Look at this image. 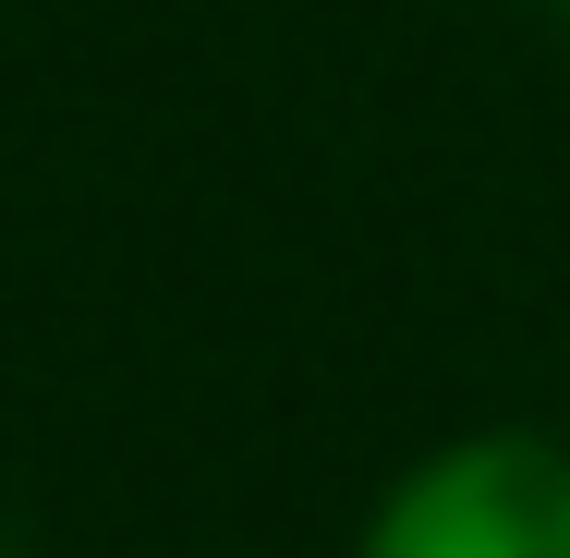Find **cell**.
Returning <instances> with one entry per match:
<instances>
[{
    "instance_id": "7a4b0ae2",
    "label": "cell",
    "mask_w": 570,
    "mask_h": 558,
    "mask_svg": "<svg viewBox=\"0 0 570 558\" xmlns=\"http://www.w3.org/2000/svg\"><path fill=\"white\" fill-rule=\"evenodd\" d=\"M0 558H24V547H12V522H0Z\"/></svg>"
},
{
    "instance_id": "6da1fadb",
    "label": "cell",
    "mask_w": 570,
    "mask_h": 558,
    "mask_svg": "<svg viewBox=\"0 0 570 558\" xmlns=\"http://www.w3.org/2000/svg\"><path fill=\"white\" fill-rule=\"evenodd\" d=\"M364 558H570V449L559 438H461L389 486Z\"/></svg>"
},
{
    "instance_id": "3957f363",
    "label": "cell",
    "mask_w": 570,
    "mask_h": 558,
    "mask_svg": "<svg viewBox=\"0 0 570 558\" xmlns=\"http://www.w3.org/2000/svg\"><path fill=\"white\" fill-rule=\"evenodd\" d=\"M547 12H559V25H570V0H547Z\"/></svg>"
}]
</instances>
